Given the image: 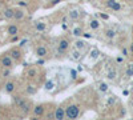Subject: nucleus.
<instances>
[{
	"label": "nucleus",
	"instance_id": "f257e3e1",
	"mask_svg": "<svg viewBox=\"0 0 133 120\" xmlns=\"http://www.w3.org/2000/svg\"><path fill=\"white\" fill-rule=\"evenodd\" d=\"M65 112H66V119H77L80 115V107L77 104H71L65 108Z\"/></svg>",
	"mask_w": 133,
	"mask_h": 120
},
{
	"label": "nucleus",
	"instance_id": "f03ea898",
	"mask_svg": "<svg viewBox=\"0 0 133 120\" xmlns=\"http://www.w3.org/2000/svg\"><path fill=\"white\" fill-rule=\"evenodd\" d=\"M0 64H2L4 68H12L14 65H15V60L7 52V53H3V55L0 56Z\"/></svg>",
	"mask_w": 133,
	"mask_h": 120
},
{
	"label": "nucleus",
	"instance_id": "7ed1b4c3",
	"mask_svg": "<svg viewBox=\"0 0 133 120\" xmlns=\"http://www.w3.org/2000/svg\"><path fill=\"white\" fill-rule=\"evenodd\" d=\"M69 47H71V41H69V39H66V37H61L59 40V43H57V49H59L60 53H65L66 51L69 49Z\"/></svg>",
	"mask_w": 133,
	"mask_h": 120
},
{
	"label": "nucleus",
	"instance_id": "20e7f679",
	"mask_svg": "<svg viewBox=\"0 0 133 120\" xmlns=\"http://www.w3.org/2000/svg\"><path fill=\"white\" fill-rule=\"evenodd\" d=\"M8 53L11 56H12V59L16 61V63H20L21 60H23V52H21L20 47H14V48H11L8 51Z\"/></svg>",
	"mask_w": 133,
	"mask_h": 120
},
{
	"label": "nucleus",
	"instance_id": "39448f33",
	"mask_svg": "<svg viewBox=\"0 0 133 120\" xmlns=\"http://www.w3.org/2000/svg\"><path fill=\"white\" fill-rule=\"evenodd\" d=\"M44 113H45V105L44 104H37L33 107V110H32L33 117H41V116H44Z\"/></svg>",
	"mask_w": 133,
	"mask_h": 120
},
{
	"label": "nucleus",
	"instance_id": "423d86ee",
	"mask_svg": "<svg viewBox=\"0 0 133 120\" xmlns=\"http://www.w3.org/2000/svg\"><path fill=\"white\" fill-rule=\"evenodd\" d=\"M20 110H21V112H23L24 115H29V113H32V110H33L32 102L28 100V99H25V100L23 102V104L20 105Z\"/></svg>",
	"mask_w": 133,
	"mask_h": 120
},
{
	"label": "nucleus",
	"instance_id": "0eeeda50",
	"mask_svg": "<svg viewBox=\"0 0 133 120\" xmlns=\"http://www.w3.org/2000/svg\"><path fill=\"white\" fill-rule=\"evenodd\" d=\"M107 7L112 9V12H120L121 8H123L117 0H107Z\"/></svg>",
	"mask_w": 133,
	"mask_h": 120
},
{
	"label": "nucleus",
	"instance_id": "6e6552de",
	"mask_svg": "<svg viewBox=\"0 0 133 120\" xmlns=\"http://www.w3.org/2000/svg\"><path fill=\"white\" fill-rule=\"evenodd\" d=\"M81 58H83V51H81V49H77V48L73 47V49L71 51L69 59H71L72 61H79V60H81Z\"/></svg>",
	"mask_w": 133,
	"mask_h": 120
},
{
	"label": "nucleus",
	"instance_id": "1a4fd4ad",
	"mask_svg": "<svg viewBox=\"0 0 133 120\" xmlns=\"http://www.w3.org/2000/svg\"><path fill=\"white\" fill-rule=\"evenodd\" d=\"M55 117L57 120H64L66 117V112H65V108L63 105H59L57 108H55Z\"/></svg>",
	"mask_w": 133,
	"mask_h": 120
},
{
	"label": "nucleus",
	"instance_id": "9d476101",
	"mask_svg": "<svg viewBox=\"0 0 133 120\" xmlns=\"http://www.w3.org/2000/svg\"><path fill=\"white\" fill-rule=\"evenodd\" d=\"M35 55L37 58H47L48 56V49L45 46H37L35 48Z\"/></svg>",
	"mask_w": 133,
	"mask_h": 120
},
{
	"label": "nucleus",
	"instance_id": "9b49d317",
	"mask_svg": "<svg viewBox=\"0 0 133 120\" xmlns=\"http://www.w3.org/2000/svg\"><path fill=\"white\" fill-rule=\"evenodd\" d=\"M14 15H15V8L7 7L3 9V16L5 20H14Z\"/></svg>",
	"mask_w": 133,
	"mask_h": 120
},
{
	"label": "nucleus",
	"instance_id": "f8f14e48",
	"mask_svg": "<svg viewBox=\"0 0 133 120\" xmlns=\"http://www.w3.org/2000/svg\"><path fill=\"white\" fill-rule=\"evenodd\" d=\"M15 90H16V81H14V80H9V81H7L5 83V85H4V92L5 93H14L15 92Z\"/></svg>",
	"mask_w": 133,
	"mask_h": 120
},
{
	"label": "nucleus",
	"instance_id": "ddd939ff",
	"mask_svg": "<svg viewBox=\"0 0 133 120\" xmlns=\"http://www.w3.org/2000/svg\"><path fill=\"white\" fill-rule=\"evenodd\" d=\"M7 35H8V36L19 35V26H17V24H9V26L7 27Z\"/></svg>",
	"mask_w": 133,
	"mask_h": 120
},
{
	"label": "nucleus",
	"instance_id": "4468645a",
	"mask_svg": "<svg viewBox=\"0 0 133 120\" xmlns=\"http://www.w3.org/2000/svg\"><path fill=\"white\" fill-rule=\"evenodd\" d=\"M81 15H83V11H80V9H72L68 12V17L71 20H79Z\"/></svg>",
	"mask_w": 133,
	"mask_h": 120
},
{
	"label": "nucleus",
	"instance_id": "2eb2a0df",
	"mask_svg": "<svg viewBox=\"0 0 133 120\" xmlns=\"http://www.w3.org/2000/svg\"><path fill=\"white\" fill-rule=\"evenodd\" d=\"M73 47H75V48H77V49L85 51V49H87V47H88V44H87V41H84V40H80V39H77V40L73 43Z\"/></svg>",
	"mask_w": 133,
	"mask_h": 120
},
{
	"label": "nucleus",
	"instance_id": "dca6fc26",
	"mask_svg": "<svg viewBox=\"0 0 133 120\" xmlns=\"http://www.w3.org/2000/svg\"><path fill=\"white\" fill-rule=\"evenodd\" d=\"M24 100H25V97L20 96V95H15V96H12V103H14L17 108H20V105L23 104Z\"/></svg>",
	"mask_w": 133,
	"mask_h": 120
},
{
	"label": "nucleus",
	"instance_id": "f3484780",
	"mask_svg": "<svg viewBox=\"0 0 133 120\" xmlns=\"http://www.w3.org/2000/svg\"><path fill=\"white\" fill-rule=\"evenodd\" d=\"M25 16V12L24 9L21 8H15V15H14V20H21Z\"/></svg>",
	"mask_w": 133,
	"mask_h": 120
},
{
	"label": "nucleus",
	"instance_id": "a211bd4d",
	"mask_svg": "<svg viewBox=\"0 0 133 120\" xmlns=\"http://www.w3.org/2000/svg\"><path fill=\"white\" fill-rule=\"evenodd\" d=\"M25 76H27L28 79H33L35 76H37V70H36V68H33V67L28 68V70L25 71Z\"/></svg>",
	"mask_w": 133,
	"mask_h": 120
},
{
	"label": "nucleus",
	"instance_id": "6ab92c4d",
	"mask_svg": "<svg viewBox=\"0 0 133 120\" xmlns=\"http://www.w3.org/2000/svg\"><path fill=\"white\" fill-rule=\"evenodd\" d=\"M104 34H105V36H107L108 39H113V37H116V31H115L113 28H107V29L104 31Z\"/></svg>",
	"mask_w": 133,
	"mask_h": 120
},
{
	"label": "nucleus",
	"instance_id": "aec40b11",
	"mask_svg": "<svg viewBox=\"0 0 133 120\" xmlns=\"http://www.w3.org/2000/svg\"><path fill=\"white\" fill-rule=\"evenodd\" d=\"M89 27L92 28V29H98L100 28V21L97 20V19H91V21H89Z\"/></svg>",
	"mask_w": 133,
	"mask_h": 120
},
{
	"label": "nucleus",
	"instance_id": "412c9836",
	"mask_svg": "<svg viewBox=\"0 0 133 120\" xmlns=\"http://www.w3.org/2000/svg\"><path fill=\"white\" fill-rule=\"evenodd\" d=\"M35 29H36V31H39V32L45 31V24L41 23V21H36V23H35Z\"/></svg>",
	"mask_w": 133,
	"mask_h": 120
},
{
	"label": "nucleus",
	"instance_id": "4be33fe9",
	"mask_svg": "<svg viewBox=\"0 0 133 120\" xmlns=\"http://www.w3.org/2000/svg\"><path fill=\"white\" fill-rule=\"evenodd\" d=\"M36 91H37V87H33V85H27V88H25V92L28 93V95H33V93H36Z\"/></svg>",
	"mask_w": 133,
	"mask_h": 120
},
{
	"label": "nucleus",
	"instance_id": "5701e85b",
	"mask_svg": "<svg viewBox=\"0 0 133 120\" xmlns=\"http://www.w3.org/2000/svg\"><path fill=\"white\" fill-rule=\"evenodd\" d=\"M72 34L75 35V36H83V34H84V31H83V28H80V27H76L73 31H72Z\"/></svg>",
	"mask_w": 133,
	"mask_h": 120
},
{
	"label": "nucleus",
	"instance_id": "b1692460",
	"mask_svg": "<svg viewBox=\"0 0 133 120\" xmlns=\"http://www.w3.org/2000/svg\"><path fill=\"white\" fill-rule=\"evenodd\" d=\"M116 75H117V73H116V71H115V70H113V71H108L107 78H108V79H110V80H115V79H116Z\"/></svg>",
	"mask_w": 133,
	"mask_h": 120
},
{
	"label": "nucleus",
	"instance_id": "393cba45",
	"mask_svg": "<svg viewBox=\"0 0 133 120\" xmlns=\"http://www.w3.org/2000/svg\"><path fill=\"white\" fill-rule=\"evenodd\" d=\"M9 75H11V68H4V71L2 72V76L3 78H8Z\"/></svg>",
	"mask_w": 133,
	"mask_h": 120
},
{
	"label": "nucleus",
	"instance_id": "a878e982",
	"mask_svg": "<svg viewBox=\"0 0 133 120\" xmlns=\"http://www.w3.org/2000/svg\"><path fill=\"white\" fill-rule=\"evenodd\" d=\"M121 53H123V56H125V58L130 56V51L127 49V48H123V49H121Z\"/></svg>",
	"mask_w": 133,
	"mask_h": 120
},
{
	"label": "nucleus",
	"instance_id": "bb28decb",
	"mask_svg": "<svg viewBox=\"0 0 133 120\" xmlns=\"http://www.w3.org/2000/svg\"><path fill=\"white\" fill-rule=\"evenodd\" d=\"M17 41H20V36H19V35L11 36V43H17Z\"/></svg>",
	"mask_w": 133,
	"mask_h": 120
},
{
	"label": "nucleus",
	"instance_id": "cd10ccee",
	"mask_svg": "<svg viewBox=\"0 0 133 120\" xmlns=\"http://www.w3.org/2000/svg\"><path fill=\"white\" fill-rule=\"evenodd\" d=\"M98 55H100V52H98L97 49H93V51L91 52V58H92V59H96Z\"/></svg>",
	"mask_w": 133,
	"mask_h": 120
},
{
	"label": "nucleus",
	"instance_id": "c85d7f7f",
	"mask_svg": "<svg viewBox=\"0 0 133 120\" xmlns=\"http://www.w3.org/2000/svg\"><path fill=\"white\" fill-rule=\"evenodd\" d=\"M100 91H101V92L108 91V85H107L105 83H101V84H100Z\"/></svg>",
	"mask_w": 133,
	"mask_h": 120
},
{
	"label": "nucleus",
	"instance_id": "c756f323",
	"mask_svg": "<svg viewBox=\"0 0 133 120\" xmlns=\"http://www.w3.org/2000/svg\"><path fill=\"white\" fill-rule=\"evenodd\" d=\"M53 88V83L52 81H47L45 83V90H52Z\"/></svg>",
	"mask_w": 133,
	"mask_h": 120
},
{
	"label": "nucleus",
	"instance_id": "7c9ffc66",
	"mask_svg": "<svg viewBox=\"0 0 133 120\" xmlns=\"http://www.w3.org/2000/svg\"><path fill=\"white\" fill-rule=\"evenodd\" d=\"M47 119H56V117H55V111H53V112L47 113Z\"/></svg>",
	"mask_w": 133,
	"mask_h": 120
},
{
	"label": "nucleus",
	"instance_id": "2f4dec72",
	"mask_svg": "<svg viewBox=\"0 0 133 120\" xmlns=\"http://www.w3.org/2000/svg\"><path fill=\"white\" fill-rule=\"evenodd\" d=\"M27 44V40H20V44H19V47L21 48V47H24Z\"/></svg>",
	"mask_w": 133,
	"mask_h": 120
},
{
	"label": "nucleus",
	"instance_id": "473e14b6",
	"mask_svg": "<svg viewBox=\"0 0 133 120\" xmlns=\"http://www.w3.org/2000/svg\"><path fill=\"white\" fill-rule=\"evenodd\" d=\"M71 75H72V79H76V78H77V73H76V71H73V70L71 71Z\"/></svg>",
	"mask_w": 133,
	"mask_h": 120
},
{
	"label": "nucleus",
	"instance_id": "72a5a7b5",
	"mask_svg": "<svg viewBox=\"0 0 133 120\" xmlns=\"http://www.w3.org/2000/svg\"><path fill=\"white\" fill-rule=\"evenodd\" d=\"M60 2H61V0H52V3L49 4V7H51V5H55V4H57V3H60Z\"/></svg>",
	"mask_w": 133,
	"mask_h": 120
},
{
	"label": "nucleus",
	"instance_id": "f704fd0d",
	"mask_svg": "<svg viewBox=\"0 0 133 120\" xmlns=\"http://www.w3.org/2000/svg\"><path fill=\"white\" fill-rule=\"evenodd\" d=\"M129 51H130V55L133 56V41L130 43V46H129Z\"/></svg>",
	"mask_w": 133,
	"mask_h": 120
},
{
	"label": "nucleus",
	"instance_id": "c9c22d12",
	"mask_svg": "<svg viewBox=\"0 0 133 120\" xmlns=\"http://www.w3.org/2000/svg\"><path fill=\"white\" fill-rule=\"evenodd\" d=\"M44 61H45V60H44V58H41V59H39L36 61V64H44Z\"/></svg>",
	"mask_w": 133,
	"mask_h": 120
},
{
	"label": "nucleus",
	"instance_id": "e433bc0d",
	"mask_svg": "<svg viewBox=\"0 0 133 120\" xmlns=\"http://www.w3.org/2000/svg\"><path fill=\"white\" fill-rule=\"evenodd\" d=\"M127 75H128V76H129V78H130V76H133V71H132V70L129 68V70L127 71Z\"/></svg>",
	"mask_w": 133,
	"mask_h": 120
},
{
	"label": "nucleus",
	"instance_id": "4c0bfd02",
	"mask_svg": "<svg viewBox=\"0 0 133 120\" xmlns=\"http://www.w3.org/2000/svg\"><path fill=\"white\" fill-rule=\"evenodd\" d=\"M83 36H84V37H88V39H89V37H92V35H91V34H87V32H84V34H83Z\"/></svg>",
	"mask_w": 133,
	"mask_h": 120
},
{
	"label": "nucleus",
	"instance_id": "58836bf2",
	"mask_svg": "<svg viewBox=\"0 0 133 120\" xmlns=\"http://www.w3.org/2000/svg\"><path fill=\"white\" fill-rule=\"evenodd\" d=\"M100 17H103L104 20H108V19H109V17H108L107 15H104V14H100Z\"/></svg>",
	"mask_w": 133,
	"mask_h": 120
},
{
	"label": "nucleus",
	"instance_id": "ea45409f",
	"mask_svg": "<svg viewBox=\"0 0 133 120\" xmlns=\"http://www.w3.org/2000/svg\"><path fill=\"white\" fill-rule=\"evenodd\" d=\"M123 60H124L123 58H117V61H118V63H121V61H123Z\"/></svg>",
	"mask_w": 133,
	"mask_h": 120
},
{
	"label": "nucleus",
	"instance_id": "a19ab883",
	"mask_svg": "<svg viewBox=\"0 0 133 120\" xmlns=\"http://www.w3.org/2000/svg\"><path fill=\"white\" fill-rule=\"evenodd\" d=\"M129 68H130V70L133 71V64H130V67H129Z\"/></svg>",
	"mask_w": 133,
	"mask_h": 120
},
{
	"label": "nucleus",
	"instance_id": "79ce46f5",
	"mask_svg": "<svg viewBox=\"0 0 133 120\" xmlns=\"http://www.w3.org/2000/svg\"><path fill=\"white\" fill-rule=\"evenodd\" d=\"M0 2H9V0H0Z\"/></svg>",
	"mask_w": 133,
	"mask_h": 120
},
{
	"label": "nucleus",
	"instance_id": "37998d69",
	"mask_svg": "<svg viewBox=\"0 0 133 120\" xmlns=\"http://www.w3.org/2000/svg\"><path fill=\"white\" fill-rule=\"evenodd\" d=\"M85 2H92V0H85Z\"/></svg>",
	"mask_w": 133,
	"mask_h": 120
}]
</instances>
